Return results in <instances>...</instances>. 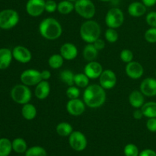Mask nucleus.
<instances>
[{
	"label": "nucleus",
	"instance_id": "obj_1",
	"mask_svg": "<svg viewBox=\"0 0 156 156\" xmlns=\"http://www.w3.org/2000/svg\"><path fill=\"white\" fill-rule=\"evenodd\" d=\"M106 99V91L100 85L91 84L85 88L83 101L86 106L91 108H98L105 103Z\"/></svg>",
	"mask_w": 156,
	"mask_h": 156
},
{
	"label": "nucleus",
	"instance_id": "obj_2",
	"mask_svg": "<svg viewBox=\"0 0 156 156\" xmlns=\"http://www.w3.org/2000/svg\"><path fill=\"white\" fill-rule=\"evenodd\" d=\"M40 34L49 41H54L61 37L62 27L58 20L53 18H47L43 19L39 24Z\"/></svg>",
	"mask_w": 156,
	"mask_h": 156
},
{
	"label": "nucleus",
	"instance_id": "obj_3",
	"mask_svg": "<svg viewBox=\"0 0 156 156\" xmlns=\"http://www.w3.org/2000/svg\"><path fill=\"white\" fill-rule=\"evenodd\" d=\"M101 28L98 23L92 19L86 20L82 24L79 30L81 38L87 44H93L100 38Z\"/></svg>",
	"mask_w": 156,
	"mask_h": 156
},
{
	"label": "nucleus",
	"instance_id": "obj_4",
	"mask_svg": "<svg viewBox=\"0 0 156 156\" xmlns=\"http://www.w3.org/2000/svg\"><path fill=\"white\" fill-rule=\"evenodd\" d=\"M11 98L16 104L24 105L31 100L32 93L28 86L22 83L18 84L11 90Z\"/></svg>",
	"mask_w": 156,
	"mask_h": 156
},
{
	"label": "nucleus",
	"instance_id": "obj_5",
	"mask_svg": "<svg viewBox=\"0 0 156 156\" xmlns=\"http://www.w3.org/2000/svg\"><path fill=\"white\" fill-rule=\"evenodd\" d=\"M19 20V14L15 9H3L0 12V29L10 30L18 24Z\"/></svg>",
	"mask_w": 156,
	"mask_h": 156
},
{
	"label": "nucleus",
	"instance_id": "obj_6",
	"mask_svg": "<svg viewBox=\"0 0 156 156\" xmlns=\"http://www.w3.org/2000/svg\"><path fill=\"white\" fill-rule=\"evenodd\" d=\"M75 12L86 20L92 19L96 13V7L91 0H76L74 2Z\"/></svg>",
	"mask_w": 156,
	"mask_h": 156
},
{
	"label": "nucleus",
	"instance_id": "obj_7",
	"mask_svg": "<svg viewBox=\"0 0 156 156\" xmlns=\"http://www.w3.org/2000/svg\"><path fill=\"white\" fill-rule=\"evenodd\" d=\"M105 21L108 27L117 29L123 25L124 22V14L119 8H111L107 12Z\"/></svg>",
	"mask_w": 156,
	"mask_h": 156
},
{
	"label": "nucleus",
	"instance_id": "obj_8",
	"mask_svg": "<svg viewBox=\"0 0 156 156\" xmlns=\"http://www.w3.org/2000/svg\"><path fill=\"white\" fill-rule=\"evenodd\" d=\"M69 144L73 150L76 152H82L86 149L88 141L83 133L78 130H73V132L69 136Z\"/></svg>",
	"mask_w": 156,
	"mask_h": 156
},
{
	"label": "nucleus",
	"instance_id": "obj_9",
	"mask_svg": "<svg viewBox=\"0 0 156 156\" xmlns=\"http://www.w3.org/2000/svg\"><path fill=\"white\" fill-rule=\"evenodd\" d=\"M21 83L27 86H36L40 82L42 81L41 73L39 70L34 69H27L24 70L20 76Z\"/></svg>",
	"mask_w": 156,
	"mask_h": 156
},
{
	"label": "nucleus",
	"instance_id": "obj_10",
	"mask_svg": "<svg viewBox=\"0 0 156 156\" xmlns=\"http://www.w3.org/2000/svg\"><path fill=\"white\" fill-rule=\"evenodd\" d=\"M46 0H27L25 5L27 13L31 17H39L45 12Z\"/></svg>",
	"mask_w": 156,
	"mask_h": 156
},
{
	"label": "nucleus",
	"instance_id": "obj_11",
	"mask_svg": "<svg viewBox=\"0 0 156 156\" xmlns=\"http://www.w3.org/2000/svg\"><path fill=\"white\" fill-rule=\"evenodd\" d=\"M117 84V76L111 69H105L99 77V85L105 90L112 89Z\"/></svg>",
	"mask_w": 156,
	"mask_h": 156
},
{
	"label": "nucleus",
	"instance_id": "obj_12",
	"mask_svg": "<svg viewBox=\"0 0 156 156\" xmlns=\"http://www.w3.org/2000/svg\"><path fill=\"white\" fill-rule=\"evenodd\" d=\"M85 104L79 98L69 99L66 104V111L73 117H79L83 114L85 111Z\"/></svg>",
	"mask_w": 156,
	"mask_h": 156
},
{
	"label": "nucleus",
	"instance_id": "obj_13",
	"mask_svg": "<svg viewBox=\"0 0 156 156\" xmlns=\"http://www.w3.org/2000/svg\"><path fill=\"white\" fill-rule=\"evenodd\" d=\"M12 56L20 63H27L32 59V53L29 49L21 45H18L12 49Z\"/></svg>",
	"mask_w": 156,
	"mask_h": 156
},
{
	"label": "nucleus",
	"instance_id": "obj_14",
	"mask_svg": "<svg viewBox=\"0 0 156 156\" xmlns=\"http://www.w3.org/2000/svg\"><path fill=\"white\" fill-rule=\"evenodd\" d=\"M126 74L131 79H140L144 74V68L141 63L136 61H132V62L126 63V68H125Z\"/></svg>",
	"mask_w": 156,
	"mask_h": 156
},
{
	"label": "nucleus",
	"instance_id": "obj_15",
	"mask_svg": "<svg viewBox=\"0 0 156 156\" xmlns=\"http://www.w3.org/2000/svg\"><path fill=\"white\" fill-rule=\"evenodd\" d=\"M103 71V66L101 64L95 60L88 62L84 68V73L90 79H99Z\"/></svg>",
	"mask_w": 156,
	"mask_h": 156
},
{
	"label": "nucleus",
	"instance_id": "obj_16",
	"mask_svg": "<svg viewBox=\"0 0 156 156\" xmlns=\"http://www.w3.org/2000/svg\"><path fill=\"white\" fill-rule=\"evenodd\" d=\"M140 91L147 97L156 96V79L152 77L146 78L140 84Z\"/></svg>",
	"mask_w": 156,
	"mask_h": 156
},
{
	"label": "nucleus",
	"instance_id": "obj_17",
	"mask_svg": "<svg viewBox=\"0 0 156 156\" xmlns=\"http://www.w3.org/2000/svg\"><path fill=\"white\" fill-rule=\"evenodd\" d=\"M59 53L65 60L71 61L76 59L78 56V48L73 43H65L59 50Z\"/></svg>",
	"mask_w": 156,
	"mask_h": 156
},
{
	"label": "nucleus",
	"instance_id": "obj_18",
	"mask_svg": "<svg viewBox=\"0 0 156 156\" xmlns=\"http://www.w3.org/2000/svg\"><path fill=\"white\" fill-rule=\"evenodd\" d=\"M147 7L142 2H133L129 5L127 8V12L130 16L134 18H139L146 14Z\"/></svg>",
	"mask_w": 156,
	"mask_h": 156
},
{
	"label": "nucleus",
	"instance_id": "obj_19",
	"mask_svg": "<svg viewBox=\"0 0 156 156\" xmlns=\"http://www.w3.org/2000/svg\"><path fill=\"white\" fill-rule=\"evenodd\" d=\"M50 93V85L48 81L42 80L36 85V88L34 90L35 96L39 100H44L48 96Z\"/></svg>",
	"mask_w": 156,
	"mask_h": 156
},
{
	"label": "nucleus",
	"instance_id": "obj_20",
	"mask_svg": "<svg viewBox=\"0 0 156 156\" xmlns=\"http://www.w3.org/2000/svg\"><path fill=\"white\" fill-rule=\"evenodd\" d=\"M13 59L12 51L9 48L0 49V69H6L10 66Z\"/></svg>",
	"mask_w": 156,
	"mask_h": 156
},
{
	"label": "nucleus",
	"instance_id": "obj_21",
	"mask_svg": "<svg viewBox=\"0 0 156 156\" xmlns=\"http://www.w3.org/2000/svg\"><path fill=\"white\" fill-rule=\"evenodd\" d=\"M129 102L134 108H141L145 104V95L141 91H133L129 95Z\"/></svg>",
	"mask_w": 156,
	"mask_h": 156
},
{
	"label": "nucleus",
	"instance_id": "obj_22",
	"mask_svg": "<svg viewBox=\"0 0 156 156\" xmlns=\"http://www.w3.org/2000/svg\"><path fill=\"white\" fill-rule=\"evenodd\" d=\"M37 108L33 104L29 103L25 104L22 105L21 108V115L25 120H32L37 117Z\"/></svg>",
	"mask_w": 156,
	"mask_h": 156
},
{
	"label": "nucleus",
	"instance_id": "obj_23",
	"mask_svg": "<svg viewBox=\"0 0 156 156\" xmlns=\"http://www.w3.org/2000/svg\"><path fill=\"white\" fill-rule=\"evenodd\" d=\"M98 54V50L95 48L93 44H87L82 51V56L85 60L91 62L95 60Z\"/></svg>",
	"mask_w": 156,
	"mask_h": 156
},
{
	"label": "nucleus",
	"instance_id": "obj_24",
	"mask_svg": "<svg viewBox=\"0 0 156 156\" xmlns=\"http://www.w3.org/2000/svg\"><path fill=\"white\" fill-rule=\"evenodd\" d=\"M144 117L147 118H154L156 117V102L149 101L145 102L141 108Z\"/></svg>",
	"mask_w": 156,
	"mask_h": 156
},
{
	"label": "nucleus",
	"instance_id": "obj_25",
	"mask_svg": "<svg viewBox=\"0 0 156 156\" xmlns=\"http://www.w3.org/2000/svg\"><path fill=\"white\" fill-rule=\"evenodd\" d=\"M56 131L58 135L60 136H69L70 134L73 132V127L69 123L61 122V123H58L57 126H56Z\"/></svg>",
	"mask_w": 156,
	"mask_h": 156
},
{
	"label": "nucleus",
	"instance_id": "obj_26",
	"mask_svg": "<svg viewBox=\"0 0 156 156\" xmlns=\"http://www.w3.org/2000/svg\"><path fill=\"white\" fill-rule=\"evenodd\" d=\"M12 150L16 153L22 154L25 153L27 149V145L25 140L23 138H15L12 142Z\"/></svg>",
	"mask_w": 156,
	"mask_h": 156
},
{
	"label": "nucleus",
	"instance_id": "obj_27",
	"mask_svg": "<svg viewBox=\"0 0 156 156\" xmlns=\"http://www.w3.org/2000/svg\"><path fill=\"white\" fill-rule=\"evenodd\" d=\"M74 10V2H72L66 1V0H61L57 5L58 12L62 14V15H69Z\"/></svg>",
	"mask_w": 156,
	"mask_h": 156
},
{
	"label": "nucleus",
	"instance_id": "obj_28",
	"mask_svg": "<svg viewBox=\"0 0 156 156\" xmlns=\"http://www.w3.org/2000/svg\"><path fill=\"white\" fill-rule=\"evenodd\" d=\"M12 151V141L8 138L0 139V156H9Z\"/></svg>",
	"mask_w": 156,
	"mask_h": 156
},
{
	"label": "nucleus",
	"instance_id": "obj_29",
	"mask_svg": "<svg viewBox=\"0 0 156 156\" xmlns=\"http://www.w3.org/2000/svg\"><path fill=\"white\" fill-rule=\"evenodd\" d=\"M90 79L85 73L75 74L74 85L79 88H85L89 85Z\"/></svg>",
	"mask_w": 156,
	"mask_h": 156
},
{
	"label": "nucleus",
	"instance_id": "obj_30",
	"mask_svg": "<svg viewBox=\"0 0 156 156\" xmlns=\"http://www.w3.org/2000/svg\"><path fill=\"white\" fill-rule=\"evenodd\" d=\"M64 60L65 59L61 56L60 53L59 54L56 53V54H53L50 56L48 59V64L50 68L53 69H58L63 65Z\"/></svg>",
	"mask_w": 156,
	"mask_h": 156
},
{
	"label": "nucleus",
	"instance_id": "obj_31",
	"mask_svg": "<svg viewBox=\"0 0 156 156\" xmlns=\"http://www.w3.org/2000/svg\"><path fill=\"white\" fill-rule=\"evenodd\" d=\"M75 74L69 69H64L59 73V79L68 86L74 85Z\"/></svg>",
	"mask_w": 156,
	"mask_h": 156
},
{
	"label": "nucleus",
	"instance_id": "obj_32",
	"mask_svg": "<svg viewBox=\"0 0 156 156\" xmlns=\"http://www.w3.org/2000/svg\"><path fill=\"white\" fill-rule=\"evenodd\" d=\"M25 156H47V151L42 146H34L27 149Z\"/></svg>",
	"mask_w": 156,
	"mask_h": 156
},
{
	"label": "nucleus",
	"instance_id": "obj_33",
	"mask_svg": "<svg viewBox=\"0 0 156 156\" xmlns=\"http://www.w3.org/2000/svg\"><path fill=\"white\" fill-rule=\"evenodd\" d=\"M105 40H106L108 43H110V44H114V43H116L118 41L119 34L118 33H117V30H116V29L108 27V28L105 30Z\"/></svg>",
	"mask_w": 156,
	"mask_h": 156
},
{
	"label": "nucleus",
	"instance_id": "obj_34",
	"mask_svg": "<svg viewBox=\"0 0 156 156\" xmlns=\"http://www.w3.org/2000/svg\"><path fill=\"white\" fill-rule=\"evenodd\" d=\"M123 153L125 156H139L140 151H139L138 147L135 144L129 143L125 146Z\"/></svg>",
	"mask_w": 156,
	"mask_h": 156
},
{
	"label": "nucleus",
	"instance_id": "obj_35",
	"mask_svg": "<svg viewBox=\"0 0 156 156\" xmlns=\"http://www.w3.org/2000/svg\"><path fill=\"white\" fill-rule=\"evenodd\" d=\"M120 59L125 63H129V62L133 61L134 55L132 50L129 49H123L120 54Z\"/></svg>",
	"mask_w": 156,
	"mask_h": 156
},
{
	"label": "nucleus",
	"instance_id": "obj_36",
	"mask_svg": "<svg viewBox=\"0 0 156 156\" xmlns=\"http://www.w3.org/2000/svg\"><path fill=\"white\" fill-rule=\"evenodd\" d=\"M144 38L149 44H155L156 43V27H149L146 30L144 34Z\"/></svg>",
	"mask_w": 156,
	"mask_h": 156
},
{
	"label": "nucleus",
	"instance_id": "obj_37",
	"mask_svg": "<svg viewBox=\"0 0 156 156\" xmlns=\"http://www.w3.org/2000/svg\"><path fill=\"white\" fill-rule=\"evenodd\" d=\"M66 93V96L69 98V99L79 98V95H80V90H79V87L73 85L68 87Z\"/></svg>",
	"mask_w": 156,
	"mask_h": 156
},
{
	"label": "nucleus",
	"instance_id": "obj_38",
	"mask_svg": "<svg viewBox=\"0 0 156 156\" xmlns=\"http://www.w3.org/2000/svg\"><path fill=\"white\" fill-rule=\"evenodd\" d=\"M146 21L150 27H156V12H150L146 15Z\"/></svg>",
	"mask_w": 156,
	"mask_h": 156
},
{
	"label": "nucleus",
	"instance_id": "obj_39",
	"mask_svg": "<svg viewBox=\"0 0 156 156\" xmlns=\"http://www.w3.org/2000/svg\"><path fill=\"white\" fill-rule=\"evenodd\" d=\"M57 5L54 0H47L45 2V12L48 13H53L57 11Z\"/></svg>",
	"mask_w": 156,
	"mask_h": 156
},
{
	"label": "nucleus",
	"instance_id": "obj_40",
	"mask_svg": "<svg viewBox=\"0 0 156 156\" xmlns=\"http://www.w3.org/2000/svg\"><path fill=\"white\" fill-rule=\"evenodd\" d=\"M146 128L149 131L152 133H156V117L154 118H148L146 123Z\"/></svg>",
	"mask_w": 156,
	"mask_h": 156
},
{
	"label": "nucleus",
	"instance_id": "obj_41",
	"mask_svg": "<svg viewBox=\"0 0 156 156\" xmlns=\"http://www.w3.org/2000/svg\"><path fill=\"white\" fill-rule=\"evenodd\" d=\"M94 46L95 47V48L97 49L98 50H101L105 48V42L104 40L101 39V38H98V40H96L94 43H93Z\"/></svg>",
	"mask_w": 156,
	"mask_h": 156
},
{
	"label": "nucleus",
	"instance_id": "obj_42",
	"mask_svg": "<svg viewBox=\"0 0 156 156\" xmlns=\"http://www.w3.org/2000/svg\"><path fill=\"white\" fill-rule=\"evenodd\" d=\"M133 117L135 120H141L144 115H143V113L142 111L141 108H136L135 111L133 113Z\"/></svg>",
	"mask_w": 156,
	"mask_h": 156
},
{
	"label": "nucleus",
	"instance_id": "obj_43",
	"mask_svg": "<svg viewBox=\"0 0 156 156\" xmlns=\"http://www.w3.org/2000/svg\"><path fill=\"white\" fill-rule=\"evenodd\" d=\"M139 156H156V152L150 149H146L140 152Z\"/></svg>",
	"mask_w": 156,
	"mask_h": 156
},
{
	"label": "nucleus",
	"instance_id": "obj_44",
	"mask_svg": "<svg viewBox=\"0 0 156 156\" xmlns=\"http://www.w3.org/2000/svg\"><path fill=\"white\" fill-rule=\"evenodd\" d=\"M41 77H42V80L48 81L49 79L51 78V73L49 71L48 69H44L41 71Z\"/></svg>",
	"mask_w": 156,
	"mask_h": 156
},
{
	"label": "nucleus",
	"instance_id": "obj_45",
	"mask_svg": "<svg viewBox=\"0 0 156 156\" xmlns=\"http://www.w3.org/2000/svg\"><path fill=\"white\" fill-rule=\"evenodd\" d=\"M142 2L146 6V7H152L156 5V0H141Z\"/></svg>",
	"mask_w": 156,
	"mask_h": 156
},
{
	"label": "nucleus",
	"instance_id": "obj_46",
	"mask_svg": "<svg viewBox=\"0 0 156 156\" xmlns=\"http://www.w3.org/2000/svg\"><path fill=\"white\" fill-rule=\"evenodd\" d=\"M99 1L104 2H111L112 1V0H99Z\"/></svg>",
	"mask_w": 156,
	"mask_h": 156
},
{
	"label": "nucleus",
	"instance_id": "obj_47",
	"mask_svg": "<svg viewBox=\"0 0 156 156\" xmlns=\"http://www.w3.org/2000/svg\"><path fill=\"white\" fill-rule=\"evenodd\" d=\"M66 1H69V2H75L76 0H66Z\"/></svg>",
	"mask_w": 156,
	"mask_h": 156
},
{
	"label": "nucleus",
	"instance_id": "obj_48",
	"mask_svg": "<svg viewBox=\"0 0 156 156\" xmlns=\"http://www.w3.org/2000/svg\"><path fill=\"white\" fill-rule=\"evenodd\" d=\"M155 79H156V69H155Z\"/></svg>",
	"mask_w": 156,
	"mask_h": 156
},
{
	"label": "nucleus",
	"instance_id": "obj_49",
	"mask_svg": "<svg viewBox=\"0 0 156 156\" xmlns=\"http://www.w3.org/2000/svg\"><path fill=\"white\" fill-rule=\"evenodd\" d=\"M52 156H54V155H52Z\"/></svg>",
	"mask_w": 156,
	"mask_h": 156
},
{
	"label": "nucleus",
	"instance_id": "obj_50",
	"mask_svg": "<svg viewBox=\"0 0 156 156\" xmlns=\"http://www.w3.org/2000/svg\"><path fill=\"white\" fill-rule=\"evenodd\" d=\"M46 1H47V0H46Z\"/></svg>",
	"mask_w": 156,
	"mask_h": 156
}]
</instances>
